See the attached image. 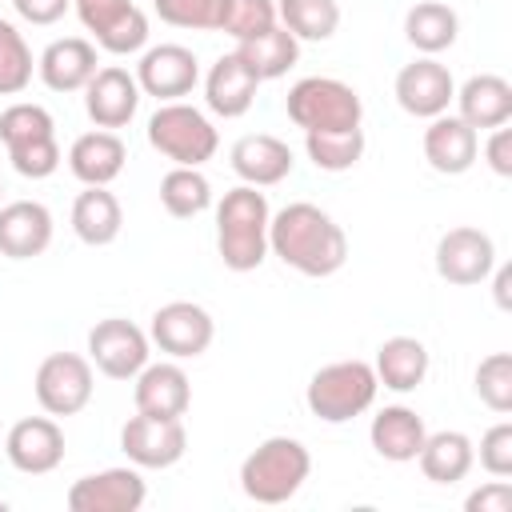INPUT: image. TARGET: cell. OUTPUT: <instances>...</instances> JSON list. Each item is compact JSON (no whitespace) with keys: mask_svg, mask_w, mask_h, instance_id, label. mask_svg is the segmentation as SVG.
I'll use <instances>...</instances> for the list:
<instances>
[{"mask_svg":"<svg viewBox=\"0 0 512 512\" xmlns=\"http://www.w3.org/2000/svg\"><path fill=\"white\" fill-rule=\"evenodd\" d=\"M268 252L280 256L300 276L324 280V276L344 268L348 236L324 208H316L308 200H296V204L280 208L268 220Z\"/></svg>","mask_w":512,"mask_h":512,"instance_id":"1","label":"cell"},{"mask_svg":"<svg viewBox=\"0 0 512 512\" xmlns=\"http://www.w3.org/2000/svg\"><path fill=\"white\" fill-rule=\"evenodd\" d=\"M268 200L260 188L240 184L232 192H224V200L216 204V252L224 260V268L232 272H252L264 264L268 256Z\"/></svg>","mask_w":512,"mask_h":512,"instance_id":"2","label":"cell"},{"mask_svg":"<svg viewBox=\"0 0 512 512\" xmlns=\"http://www.w3.org/2000/svg\"><path fill=\"white\" fill-rule=\"evenodd\" d=\"M308 472H312V456L296 436H268L244 456L240 488L256 504H284L304 488Z\"/></svg>","mask_w":512,"mask_h":512,"instance_id":"3","label":"cell"},{"mask_svg":"<svg viewBox=\"0 0 512 512\" xmlns=\"http://www.w3.org/2000/svg\"><path fill=\"white\" fill-rule=\"evenodd\" d=\"M376 392H380V380L368 360H336L312 372L304 400H308V412L320 416L324 424H344L368 412Z\"/></svg>","mask_w":512,"mask_h":512,"instance_id":"4","label":"cell"},{"mask_svg":"<svg viewBox=\"0 0 512 512\" xmlns=\"http://www.w3.org/2000/svg\"><path fill=\"white\" fill-rule=\"evenodd\" d=\"M284 112L300 132H332V128H356L364 120L360 92L336 76H304L288 88Z\"/></svg>","mask_w":512,"mask_h":512,"instance_id":"5","label":"cell"},{"mask_svg":"<svg viewBox=\"0 0 512 512\" xmlns=\"http://www.w3.org/2000/svg\"><path fill=\"white\" fill-rule=\"evenodd\" d=\"M148 144H152L164 160H172V164L200 168L204 160L216 156L220 136H216L212 120H208L200 108H192V104H184V100H168V104H160V108L148 116Z\"/></svg>","mask_w":512,"mask_h":512,"instance_id":"6","label":"cell"},{"mask_svg":"<svg viewBox=\"0 0 512 512\" xmlns=\"http://www.w3.org/2000/svg\"><path fill=\"white\" fill-rule=\"evenodd\" d=\"M32 388H36V404L48 416H76L88 408L92 388H96L92 360L76 356V352H52L40 360Z\"/></svg>","mask_w":512,"mask_h":512,"instance_id":"7","label":"cell"},{"mask_svg":"<svg viewBox=\"0 0 512 512\" xmlns=\"http://www.w3.org/2000/svg\"><path fill=\"white\" fill-rule=\"evenodd\" d=\"M148 348H152L148 332L124 316H108L88 328V360L108 380H132L148 364Z\"/></svg>","mask_w":512,"mask_h":512,"instance_id":"8","label":"cell"},{"mask_svg":"<svg viewBox=\"0 0 512 512\" xmlns=\"http://www.w3.org/2000/svg\"><path fill=\"white\" fill-rule=\"evenodd\" d=\"M216 336V324L208 316V308L192 304V300H168L152 312V324H148V340L172 356V360H196L208 352Z\"/></svg>","mask_w":512,"mask_h":512,"instance_id":"9","label":"cell"},{"mask_svg":"<svg viewBox=\"0 0 512 512\" xmlns=\"http://www.w3.org/2000/svg\"><path fill=\"white\" fill-rule=\"evenodd\" d=\"M76 16L96 48L112 56H132L148 44V16L132 0H76Z\"/></svg>","mask_w":512,"mask_h":512,"instance_id":"10","label":"cell"},{"mask_svg":"<svg viewBox=\"0 0 512 512\" xmlns=\"http://www.w3.org/2000/svg\"><path fill=\"white\" fill-rule=\"evenodd\" d=\"M120 448L136 468H172L184 448H188V432L180 416H128L120 428Z\"/></svg>","mask_w":512,"mask_h":512,"instance_id":"11","label":"cell"},{"mask_svg":"<svg viewBox=\"0 0 512 512\" xmlns=\"http://www.w3.org/2000/svg\"><path fill=\"white\" fill-rule=\"evenodd\" d=\"M496 268V244L488 232L480 228H448L440 240H436V276L456 284V288H472V284H484Z\"/></svg>","mask_w":512,"mask_h":512,"instance_id":"12","label":"cell"},{"mask_svg":"<svg viewBox=\"0 0 512 512\" xmlns=\"http://www.w3.org/2000/svg\"><path fill=\"white\" fill-rule=\"evenodd\" d=\"M136 84H140L144 96H156L160 104L180 100V96H188L200 84V60L184 44L144 48V56L136 64Z\"/></svg>","mask_w":512,"mask_h":512,"instance_id":"13","label":"cell"},{"mask_svg":"<svg viewBox=\"0 0 512 512\" xmlns=\"http://www.w3.org/2000/svg\"><path fill=\"white\" fill-rule=\"evenodd\" d=\"M4 456L24 476H48L64 460V428L52 416H24L8 428Z\"/></svg>","mask_w":512,"mask_h":512,"instance_id":"14","label":"cell"},{"mask_svg":"<svg viewBox=\"0 0 512 512\" xmlns=\"http://www.w3.org/2000/svg\"><path fill=\"white\" fill-rule=\"evenodd\" d=\"M148 496V484L140 468H104L92 476H80L68 488V508L72 512H136Z\"/></svg>","mask_w":512,"mask_h":512,"instance_id":"15","label":"cell"},{"mask_svg":"<svg viewBox=\"0 0 512 512\" xmlns=\"http://www.w3.org/2000/svg\"><path fill=\"white\" fill-rule=\"evenodd\" d=\"M392 88H396V104L416 120H432V116L448 112V104L456 96V80L436 56H420V60L404 64L396 72Z\"/></svg>","mask_w":512,"mask_h":512,"instance_id":"16","label":"cell"},{"mask_svg":"<svg viewBox=\"0 0 512 512\" xmlns=\"http://www.w3.org/2000/svg\"><path fill=\"white\" fill-rule=\"evenodd\" d=\"M140 96L144 92H140L136 76L120 64H108V68H96V76L84 84V112L96 128L116 132L136 116Z\"/></svg>","mask_w":512,"mask_h":512,"instance_id":"17","label":"cell"},{"mask_svg":"<svg viewBox=\"0 0 512 512\" xmlns=\"http://www.w3.org/2000/svg\"><path fill=\"white\" fill-rule=\"evenodd\" d=\"M480 156V132L468 128L460 116L440 112L428 120L424 128V160L440 172V176H460L476 164Z\"/></svg>","mask_w":512,"mask_h":512,"instance_id":"18","label":"cell"},{"mask_svg":"<svg viewBox=\"0 0 512 512\" xmlns=\"http://www.w3.org/2000/svg\"><path fill=\"white\" fill-rule=\"evenodd\" d=\"M132 380H136L132 400H136V412H144V416H184L192 404L188 372L176 360L144 364Z\"/></svg>","mask_w":512,"mask_h":512,"instance_id":"19","label":"cell"},{"mask_svg":"<svg viewBox=\"0 0 512 512\" xmlns=\"http://www.w3.org/2000/svg\"><path fill=\"white\" fill-rule=\"evenodd\" d=\"M52 244V212L40 200H12L0 208V256L32 260Z\"/></svg>","mask_w":512,"mask_h":512,"instance_id":"20","label":"cell"},{"mask_svg":"<svg viewBox=\"0 0 512 512\" xmlns=\"http://www.w3.org/2000/svg\"><path fill=\"white\" fill-rule=\"evenodd\" d=\"M256 88H260L256 72L236 52H224L204 76V104H208V112L236 120L256 104Z\"/></svg>","mask_w":512,"mask_h":512,"instance_id":"21","label":"cell"},{"mask_svg":"<svg viewBox=\"0 0 512 512\" xmlns=\"http://www.w3.org/2000/svg\"><path fill=\"white\" fill-rule=\"evenodd\" d=\"M232 160V172L252 184V188H272L280 184L288 172H292V148L280 140V136H268V132H252V136H240L228 152Z\"/></svg>","mask_w":512,"mask_h":512,"instance_id":"22","label":"cell"},{"mask_svg":"<svg viewBox=\"0 0 512 512\" xmlns=\"http://www.w3.org/2000/svg\"><path fill=\"white\" fill-rule=\"evenodd\" d=\"M456 116L476 128V132H488V128H500L512 120V84L496 72H480V76H468L460 88H456Z\"/></svg>","mask_w":512,"mask_h":512,"instance_id":"23","label":"cell"},{"mask_svg":"<svg viewBox=\"0 0 512 512\" xmlns=\"http://www.w3.org/2000/svg\"><path fill=\"white\" fill-rule=\"evenodd\" d=\"M124 160H128V148L116 132L108 128H96V132H84L72 140L68 148V168L72 176L84 184V188H108L120 172H124Z\"/></svg>","mask_w":512,"mask_h":512,"instance_id":"24","label":"cell"},{"mask_svg":"<svg viewBox=\"0 0 512 512\" xmlns=\"http://www.w3.org/2000/svg\"><path fill=\"white\" fill-rule=\"evenodd\" d=\"M36 72L52 92H84V84L96 76V44L84 36L52 40L40 52Z\"/></svg>","mask_w":512,"mask_h":512,"instance_id":"25","label":"cell"},{"mask_svg":"<svg viewBox=\"0 0 512 512\" xmlns=\"http://www.w3.org/2000/svg\"><path fill=\"white\" fill-rule=\"evenodd\" d=\"M428 428H424V416H416L412 408L404 404H388L372 416V428H368V440L376 448V456L392 460V464H408L416 460L420 444H424Z\"/></svg>","mask_w":512,"mask_h":512,"instance_id":"26","label":"cell"},{"mask_svg":"<svg viewBox=\"0 0 512 512\" xmlns=\"http://www.w3.org/2000/svg\"><path fill=\"white\" fill-rule=\"evenodd\" d=\"M416 464H420L424 480H432V484H456V480H464V476L472 472L476 448H472V440H468L464 432H456V428L428 432L424 444H420V452H416Z\"/></svg>","mask_w":512,"mask_h":512,"instance_id":"27","label":"cell"},{"mask_svg":"<svg viewBox=\"0 0 512 512\" xmlns=\"http://www.w3.org/2000/svg\"><path fill=\"white\" fill-rule=\"evenodd\" d=\"M376 380L392 392H416L428 376V348L416 336H388L376 348V364H372Z\"/></svg>","mask_w":512,"mask_h":512,"instance_id":"28","label":"cell"},{"mask_svg":"<svg viewBox=\"0 0 512 512\" xmlns=\"http://www.w3.org/2000/svg\"><path fill=\"white\" fill-rule=\"evenodd\" d=\"M120 228H124V212H120V200L108 188H84L72 200V232H76L80 244L104 248L120 236Z\"/></svg>","mask_w":512,"mask_h":512,"instance_id":"29","label":"cell"},{"mask_svg":"<svg viewBox=\"0 0 512 512\" xmlns=\"http://www.w3.org/2000/svg\"><path fill=\"white\" fill-rule=\"evenodd\" d=\"M404 36H408V44H412L416 52L436 56V52H444V48L456 44V36H460V16H456L444 0H420V4H412V8L404 12Z\"/></svg>","mask_w":512,"mask_h":512,"instance_id":"30","label":"cell"},{"mask_svg":"<svg viewBox=\"0 0 512 512\" xmlns=\"http://www.w3.org/2000/svg\"><path fill=\"white\" fill-rule=\"evenodd\" d=\"M232 52H236V56L256 72V80L264 84V80H280V76L300 60V40H296L284 24H272L268 32H260V36H252V40H240Z\"/></svg>","mask_w":512,"mask_h":512,"instance_id":"31","label":"cell"},{"mask_svg":"<svg viewBox=\"0 0 512 512\" xmlns=\"http://www.w3.org/2000/svg\"><path fill=\"white\" fill-rule=\"evenodd\" d=\"M276 24H284L296 40H332L340 28L336 0H276Z\"/></svg>","mask_w":512,"mask_h":512,"instance_id":"32","label":"cell"},{"mask_svg":"<svg viewBox=\"0 0 512 512\" xmlns=\"http://www.w3.org/2000/svg\"><path fill=\"white\" fill-rule=\"evenodd\" d=\"M364 128H332V132H304V148H308V160L320 168V172H348L360 164L364 156Z\"/></svg>","mask_w":512,"mask_h":512,"instance_id":"33","label":"cell"},{"mask_svg":"<svg viewBox=\"0 0 512 512\" xmlns=\"http://www.w3.org/2000/svg\"><path fill=\"white\" fill-rule=\"evenodd\" d=\"M160 204L168 216L176 220H188V216H200L208 204H212V184L200 168H168L164 180H160Z\"/></svg>","mask_w":512,"mask_h":512,"instance_id":"34","label":"cell"},{"mask_svg":"<svg viewBox=\"0 0 512 512\" xmlns=\"http://www.w3.org/2000/svg\"><path fill=\"white\" fill-rule=\"evenodd\" d=\"M32 84V48L12 20H0V96H20Z\"/></svg>","mask_w":512,"mask_h":512,"instance_id":"35","label":"cell"},{"mask_svg":"<svg viewBox=\"0 0 512 512\" xmlns=\"http://www.w3.org/2000/svg\"><path fill=\"white\" fill-rule=\"evenodd\" d=\"M56 136V120L48 108L40 104H28V100H16L0 112V140L4 148H20V144H32V140H48Z\"/></svg>","mask_w":512,"mask_h":512,"instance_id":"36","label":"cell"},{"mask_svg":"<svg viewBox=\"0 0 512 512\" xmlns=\"http://www.w3.org/2000/svg\"><path fill=\"white\" fill-rule=\"evenodd\" d=\"M276 24V0H224L216 32H228L236 44L268 32Z\"/></svg>","mask_w":512,"mask_h":512,"instance_id":"37","label":"cell"},{"mask_svg":"<svg viewBox=\"0 0 512 512\" xmlns=\"http://www.w3.org/2000/svg\"><path fill=\"white\" fill-rule=\"evenodd\" d=\"M472 384H476L480 404H488V408L500 412V416L512 412V356H508V352H492V356H484V360L476 364Z\"/></svg>","mask_w":512,"mask_h":512,"instance_id":"38","label":"cell"},{"mask_svg":"<svg viewBox=\"0 0 512 512\" xmlns=\"http://www.w3.org/2000/svg\"><path fill=\"white\" fill-rule=\"evenodd\" d=\"M156 16L172 28H192V32H216L224 0H152Z\"/></svg>","mask_w":512,"mask_h":512,"instance_id":"39","label":"cell"},{"mask_svg":"<svg viewBox=\"0 0 512 512\" xmlns=\"http://www.w3.org/2000/svg\"><path fill=\"white\" fill-rule=\"evenodd\" d=\"M8 160L24 180H44L60 168V144H56V136L32 140V144H20V148H8Z\"/></svg>","mask_w":512,"mask_h":512,"instance_id":"40","label":"cell"},{"mask_svg":"<svg viewBox=\"0 0 512 512\" xmlns=\"http://www.w3.org/2000/svg\"><path fill=\"white\" fill-rule=\"evenodd\" d=\"M480 468L488 476H512V424L500 420L480 436Z\"/></svg>","mask_w":512,"mask_h":512,"instance_id":"41","label":"cell"},{"mask_svg":"<svg viewBox=\"0 0 512 512\" xmlns=\"http://www.w3.org/2000/svg\"><path fill=\"white\" fill-rule=\"evenodd\" d=\"M464 508L468 512H512V484L504 476H496V480L480 484L476 492H468Z\"/></svg>","mask_w":512,"mask_h":512,"instance_id":"42","label":"cell"},{"mask_svg":"<svg viewBox=\"0 0 512 512\" xmlns=\"http://www.w3.org/2000/svg\"><path fill=\"white\" fill-rule=\"evenodd\" d=\"M492 136L484 140V160L496 176H512V128H488Z\"/></svg>","mask_w":512,"mask_h":512,"instance_id":"43","label":"cell"},{"mask_svg":"<svg viewBox=\"0 0 512 512\" xmlns=\"http://www.w3.org/2000/svg\"><path fill=\"white\" fill-rule=\"evenodd\" d=\"M68 4H72V0H12L16 16H20V20H28V24H36V28L56 24V20L68 12Z\"/></svg>","mask_w":512,"mask_h":512,"instance_id":"44","label":"cell"},{"mask_svg":"<svg viewBox=\"0 0 512 512\" xmlns=\"http://www.w3.org/2000/svg\"><path fill=\"white\" fill-rule=\"evenodd\" d=\"M496 272V280H492V292H496V304L508 312L512 308V300H508V284H512V268L508 264H500V268H492Z\"/></svg>","mask_w":512,"mask_h":512,"instance_id":"45","label":"cell"},{"mask_svg":"<svg viewBox=\"0 0 512 512\" xmlns=\"http://www.w3.org/2000/svg\"><path fill=\"white\" fill-rule=\"evenodd\" d=\"M0 192H4V184H0Z\"/></svg>","mask_w":512,"mask_h":512,"instance_id":"46","label":"cell"}]
</instances>
